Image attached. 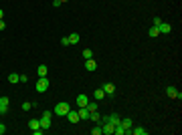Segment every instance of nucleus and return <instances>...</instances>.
I'll return each mask as SVG.
<instances>
[{
    "label": "nucleus",
    "mask_w": 182,
    "mask_h": 135,
    "mask_svg": "<svg viewBox=\"0 0 182 135\" xmlns=\"http://www.w3.org/2000/svg\"><path fill=\"white\" fill-rule=\"evenodd\" d=\"M51 115H53V113H49V111H45L43 115H41V127H43V129H49V127H51Z\"/></svg>",
    "instance_id": "7ed1b4c3"
},
{
    "label": "nucleus",
    "mask_w": 182,
    "mask_h": 135,
    "mask_svg": "<svg viewBox=\"0 0 182 135\" xmlns=\"http://www.w3.org/2000/svg\"><path fill=\"white\" fill-rule=\"evenodd\" d=\"M101 131L105 135H113V125H111L109 121H103V125H101Z\"/></svg>",
    "instance_id": "0eeeda50"
},
{
    "label": "nucleus",
    "mask_w": 182,
    "mask_h": 135,
    "mask_svg": "<svg viewBox=\"0 0 182 135\" xmlns=\"http://www.w3.org/2000/svg\"><path fill=\"white\" fill-rule=\"evenodd\" d=\"M89 109H87V107H79V119L81 121H85V119H89Z\"/></svg>",
    "instance_id": "9d476101"
},
{
    "label": "nucleus",
    "mask_w": 182,
    "mask_h": 135,
    "mask_svg": "<svg viewBox=\"0 0 182 135\" xmlns=\"http://www.w3.org/2000/svg\"><path fill=\"white\" fill-rule=\"evenodd\" d=\"M158 30H160V34H168V32H172V26H170L168 22H160Z\"/></svg>",
    "instance_id": "6e6552de"
},
{
    "label": "nucleus",
    "mask_w": 182,
    "mask_h": 135,
    "mask_svg": "<svg viewBox=\"0 0 182 135\" xmlns=\"http://www.w3.org/2000/svg\"><path fill=\"white\" fill-rule=\"evenodd\" d=\"M148 34H150V36H152V39H154V36H158V34H160L158 26H154V24H152V26H150V30H148Z\"/></svg>",
    "instance_id": "6ab92c4d"
},
{
    "label": "nucleus",
    "mask_w": 182,
    "mask_h": 135,
    "mask_svg": "<svg viewBox=\"0 0 182 135\" xmlns=\"http://www.w3.org/2000/svg\"><path fill=\"white\" fill-rule=\"evenodd\" d=\"M176 93H178V89H176V87H166V95H168V97L176 99Z\"/></svg>",
    "instance_id": "a211bd4d"
},
{
    "label": "nucleus",
    "mask_w": 182,
    "mask_h": 135,
    "mask_svg": "<svg viewBox=\"0 0 182 135\" xmlns=\"http://www.w3.org/2000/svg\"><path fill=\"white\" fill-rule=\"evenodd\" d=\"M37 91H38V93L49 91V79H47V77H38V81H37Z\"/></svg>",
    "instance_id": "f03ea898"
},
{
    "label": "nucleus",
    "mask_w": 182,
    "mask_h": 135,
    "mask_svg": "<svg viewBox=\"0 0 182 135\" xmlns=\"http://www.w3.org/2000/svg\"><path fill=\"white\" fill-rule=\"evenodd\" d=\"M89 119H91V121H99V119H101L99 111H93V113H91V115H89Z\"/></svg>",
    "instance_id": "5701e85b"
},
{
    "label": "nucleus",
    "mask_w": 182,
    "mask_h": 135,
    "mask_svg": "<svg viewBox=\"0 0 182 135\" xmlns=\"http://www.w3.org/2000/svg\"><path fill=\"white\" fill-rule=\"evenodd\" d=\"M132 133L134 135H146V129L144 127H132Z\"/></svg>",
    "instance_id": "412c9836"
},
{
    "label": "nucleus",
    "mask_w": 182,
    "mask_h": 135,
    "mask_svg": "<svg viewBox=\"0 0 182 135\" xmlns=\"http://www.w3.org/2000/svg\"><path fill=\"white\" fill-rule=\"evenodd\" d=\"M69 43H71V44H77V43H79V34H77V32H71V34H69Z\"/></svg>",
    "instance_id": "aec40b11"
},
{
    "label": "nucleus",
    "mask_w": 182,
    "mask_h": 135,
    "mask_svg": "<svg viewBox=\"0 0 182 135\" xmlns=\"http://www.w3.org/2000/svg\"><path fill=\"white\" fill-rule=\"evenodd\" d=\"M101 89L105 91V95H113V93H115V85H113V83H105Z\"/></svg>",
    "instance_id": "9b49d317"
},
{
    "label": "nucleus",
    "mask_w": 182,
    "mask_h": 135,
    "mask_svg": "<svg viewBox=\"0 0 182 135\" xmlns=\"http://www.w3.org/2000/svg\"><path fill=\"white\" fill-rule=\"evenodd\" d=\"M47 73H49L47 65H38V69H37V75H38V77H47Z\"/></svg>",
    "instance_id": "4468645a"
},
{
    "label": "nucleus",
    "mask_w": 182,
    "mask_h": 135,
    "mask_svg": "<svg viewBox=\"0 0 182 135\" xmlns=\"http://www.w3.org/2000/svg\"><path fill=\"white\" fill-rule=\"evenodd\" d=\"M93 97H95V99H97V101H99V99H103V97H107L105 95V91H103V89H95V93H93Z\"/></svg>",
    "instance_id": "f3484780"
},
{
    "label": "nucleus",
    "mask_w": 182,
    "mask_h": 135,
    "mask_svg": "<svg viewBox=\"0 0 182 135\" xmlns=\"http://www.w3.org/2000/svg\"><path fill=\"white\" fill-rule=\"evenodd\" d=\"M71 111V107H69V103L67 101H61V103H57L55 105V115H59V117H67V113Z\"/></svg>",
    "instance_id": "f257e3e1"
},
{
    "label": "nucleus",
    "mask_w": 182,
    "mask_h": 135,
    "mask_svg": "<svg viewBox=\"0 0 182 135\" xmlns=\"http://www.w3.org/2000/svg\"><path fill=\"white\" fill-rule=\"evenodd\" d=\"M8 105H10L8 97H0V115H6V113H8Z\"/></svg>",
    "instance_id": "20e7f679"
},
{
    "label": "nucleus",
    "mask_w": 182,
    "mask_h": 135,
    "mask_svg": "<svg viewBox=\"0 0 182 135\" xmlns=\"http://www.w3.org/2000/svg\"><path fill=\"white\" fill-rule=\"evenodd\" d=\"M2 16H4V12H2V8H0V20H2Z\"/></svg>",
    "instance_id": "7c9ffc66"
},
{
    "label": "nucleus",
    "mask_w": 182,
    "mask_h": 135,
    "mask_svg": "<svg viewBox=\"0 0 182 135\" xmlns=\"http://www.w3.org/2000/svg\"><path fill=\"white\" fill-rule=\"evenodd\" d=\"M103 121H109V123H111V125H120V121H121V117L120 115H117V113H111V115L109 117H105V119H103Z\"/></svg>",
    "instance_id": "423d86ee"
},
{
    "label": "nucleus",
    "mask_w": 182,
    "mask_h": 135,
    "mask_svg": "<svg viewBox=\"0 0 182 135\" xmlns=\"http://www.w3.org/2000/svg\"><path fill=\"white\" fill-rule=\"evenodd\" d=\"M30 109H33V103H22V111H30Z\"/></svg>",
    "instance_id": "a878e982"
},
{
    "label": "nucleus",
    "mask_w": 182,
    "mask_h": 135,
    "mask_svg": "<svg viewBox=\"0 0 182 135\" xmlns=\"http://www.w3.org/2000/svg\"><path fill=\"white\" fill-rule=\"evenodd\" d=\"M63 2H67V0H61V4H63Z\"/></svg>",
    "instance_id": "2f4dec72"
},
{
    "label": "nucleus",
    "mask_w": 182,
    "mask_h": 135,
    "mask_svg": "<svg viewBox=\"0 0 182 135\" xmlns=\"http://www.w3.org/2000/svg\"><path fill=\"white\" fill-rule=\"evenodd\" d=\"M6 28V24H4V20H0V30H4Z\"/></svg>",
    "instance_id": "c756f323"
},
{
    "label": "nucleus",
    "mask_w": 182,
    "mask_h": 135,
    "mask_svg": "<svg viewBox=\"0 0 182 135\" xmlns=\"http://www.w3.org/2000/svg\"><path fill=\"white\" fill-rule=\"evenodd\" d=\"M87 109H89V113H93V111H97V103H87Z\"/></svg>",
    "instance_id": "b1692460"
},
{
    "label": "nucleus",
    "mask_w": 182,
    "mask_h": 135,
    "mask_svg": "<svg viewBox=\"0 0 182 135\" xmlns=\"http://www.w3.org/2000/svg\"><path fill=\"white\" fill-rule=\"evenodd\" d=\"M101 133H103V131H101V125H97V127L91 129V135H101Z\"/></svg>",
    "instance_id": "393cba45"
},
{
    "label": "nucleus",
    "mask_w": 182,
    "mask_h": 135,
    "mask_svg": "<svg viewBox=\"0 0 182 135\" xmlns=\"http://www.w3.org/2000/svg\"><path fill=\"white\" fill-rule=\"evenodd\" d=\"M160 22H162V18H160V16H154V26H158Z\"/></svg>",
    "instance_id": "cd10ccee"
},
{
    "label": "nucleus",
    "mask_w": 182,
    "mask_h": 135,
    "mask_svg": "<svg viewBox=\"0 0 182 135\" xmlns=\"http://www.w3.org/2000/svg\"><path fill=\"white\" fill-rule=\"evenodd\" d=\"M61 44H63V47H69V44H71V43H69V36H63V39H61Z\"/></svg>",
    "instance_id": "bb28decb"
},
{
    "label": "nucleus",
    "mask_w": 182,
    "mask_h": 135,
    "mask_svg": "<svg viewBox=\"0 0 182 135\" xmlns=\"http://www.w3.org/2000/svg\"><path fill=\"white\" fill-rule=\"evenodd\" d=\"M75 101H77V105H79V107H87V103H89V99H87V95H83V93H81V95L77 97Z\"/></svg>",
    "instance_id": "f8f14e48"
},
{
    "label": "nucleus",
    "mask_w": 182,
    "mask_h": 135,
    "mask_svg": "<svg viewBox=\"0 0 182 135\" xmlns=\"http://www.w3.org/2000/svg\"><path fill=\"white\" fill-rule=\"evenodd\" d=\"M38 127H41V121H38V119H30V121H29V129H30V131L38 129Z\"/></svg>",
    "instance_id": "dca6fc26"
},
{
    "label": "nucleus",
    "mask_w": 182,
    "mask_h": 135,
    "mask_svg": "<svg viewBox=\"0 0 182 135\" xmlns=\"http://www.w3.org/2000/svg\"><path fill=\"white\" fill-rule=\"evenodd\" d=\"M120 125L125 129V135H129V133H132V127H134L132 119H121V121H120Z\"/></svg>",
    "instance_id": "39448f33"
},
{
    "label": "nucleus",
    "mask_w": 182,
    "mask_h": 135,
    "mask_svg": "<svg viewBox=\"0 0 182 135\" xmlns=\"http://www.w3.org/2000/svg\"><path fill=\"white\" fill-rule=\"evenodd\" d=\"M83 58H93V51H91V48H85V51H83Z\"/></svg>",
    "instance_id": "4be33fe9"
},
{
    "label": "nucleus",
    "mask_w": 182,
    "mask_h": 135,
    "mask_svg": "<svg viewBox=\"0 0 182 135\" xmlns=\"http://www.w3.org/2000/svg\"><path fill=\"white\" fill-rule=\"evenodd\" d=\"M6 133V125L4 123H0V135H4Z\"/></svg>",
    "instance_id": "c85d7f7f"
},
{
    "label": "nucleus",
    "mask_w": 182,
    "mask_h": 135,
    "mask_svg": "<svg viewBox=\"0 0 182 135\" xmlns=\"http://www.w3.org/2000/svg\"><path fill=\"white\" fill-rule=\"evenodd\" d=\"M85 69H87V71H95V69H97V63L93 61V58H87V61H85Z\"/></svg>",
    "instance_id": "ddd939ff"
},
{
    "label": "nucleus",
    "mask_w": 182,
    "mask_h": 135,
    "mask_svg": "<svg viewBox=\"0 0 182 135\" xmlns=\"http://www.w3.org/2000/svg\"><path fill=\"white\" fill-rule=\"evenodd\" d=\"M8 83H12V85L20 83V75H16V73H10V75H8Z\"/></svg>",
    "instance_id": "2eb2a0df"
},
{
    "label": "nucleus",
    "mask_w": 182,
    "mask_h": 135,
    "mask_svg": "<svg viewBox=\"0 0 182 135\" xmlns=\"http://www.w3.org/2000/svg\"><path fill=\"white\" fill-rule=\"evenodd\" d=\"M67 119H69V123H79V111H69L67 113Z\"/></svg>",
    "instance_id": "1a4fd4ad"
}]
</instances>
